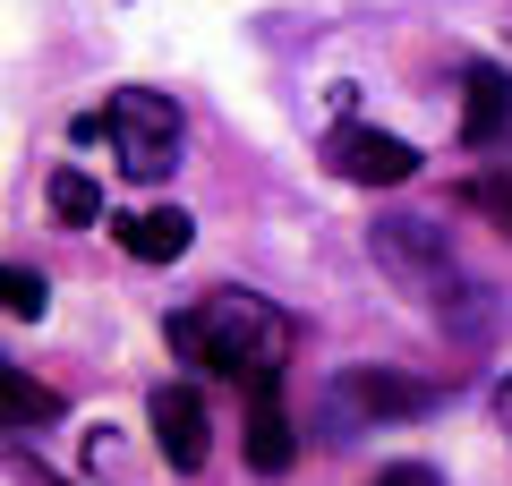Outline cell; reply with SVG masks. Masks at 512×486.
<instances>
[{"label":"cell","mask_w":512,"mask_h":486,"mask_svg":"<svg viewBox=\"0 0 512 486\" xmlns=\"http://www.w3.org/2000/svg\"><path fill=\"white\" fill-rule=\"evenodd\" d=\"M111 231H120V248L137 256V265H171V256H188L197 222H188L180 205H146V214H120Z\"/></svg>","instance_id":"9"},{"label":"cell","mask_w":512,"mask_h":486,"mask_svg":"<svg viewBox=\"0 0 512 486\" xmlns=\"http://www.w3.org/2000/svg\"><path fill=\"white\" fill-rule=\"evenodd\" d=\"M43 307H52L43 273H26V265H0V316H43Z\"/></svg>","instance_id":"12"},{"label":"cell","mask_w":512,"mask_h":486,"mask_svg":"<svg viewBox=\"0 0 512 486\" xmlns=\"http://www.w3.org/2000/svg\"><path fill=\"white\" fill-rule=\"evenodd\" d=\"M495 418H504V435H512V376H504V393H495Z\"/></svg>","instance_id":"14"},{"label":"cell","mask_w":512,"mask_h":486,"mask_svg":"<svg viewBox=\"0 0 512 486\" xmlns=\"http://www.w3.org/2000/svg\"><path fill=\"white\" fill-rule=\"evenodd\" d=\"M436 410V384L402 376V367H342L325 393V427L333 444H350V427H384V418H427Z\"/></svg>","instance_id":"3"},{"label":"cell","mask_w":512,"mask_h":486,"mask_svg":"<svg viewBox=\"0 0 512 486\" xmlns=\"http://www.w3.org/2000/svg\"><path fill=\"white\" fill-rule=\"evenodd\" d=\"M299 461V435H291V410H282V384L248 393V469L256 478H291Z\"/></svg>","instance_id":"8"},{"label":"cell","mask_w":512,"mask_h":486,"mask_svg":"<svg viewBox=\"0 0 512 486\" xmlns=\"http://www.w3.org/2000/svg\"><path fill=\"white\" fill-rule=\"evenodd\" d=\"M146 418H154V452H163V461L180 469V478H197V469H205V452H214V427H205L197 384H154Z\"/></svg>","instance_id":"6"},{"label":"cell","mask_w":512,"mask_h":486,"mask_svg":"<svg viewBox=\"0 0 512 486\" xmlns=\"http://www.w3.org/2000/svg\"><path fill=\"white\" fill-rule=\"evenodd\" d=\"M367 248H376V265L393 273L402 290H419V299L436 307V316L453 307L461 273H453V248H444V231H436V222H419V214H384Z\"/></svg>","instance_id":"4"},{"label":"cell","mask_w":512,"mask_h":486,"mask_svg":"<svg viewBox=\"0 0 512 486\" xmlns=\"http://www.w3.org/2000/svg\"><path fill=\"white\" fill-rule=\"evenodd\" d=\"M163 333H171V350H180L188 367L231 376L239 393L282 384V367H291V350H299V324L282 316L265 290H205V299H188Z\"/></svg>","instance_id":"1"},{"label":"cell","mask_w":512,"mask_h":486,"mask_svg":"<svg viewBox=\"0 0 512 486\" xmlns=\"http://www.w3.org/2000/svg\"><path fill=\"white\" fill-rule=\"evenodd\" d=\"M376 486H444V478H436V469H427V461H393V469H384Z\"/></svg>","instance_id":"13"},{"label":"cell","mask_w":512,"mask_h":486,"mask_svg":"<svg viewBox=\"0 0 512 486\" xmlns=\"http://www.w3.org/2000/svg\"><path fill=\"white\" fill-rule=\"evenodd\" d=\"M461 145H495L512 128V69H495V60H470L461 69Z\"/></svg>","instance_id":"7"},{"label":"cell","mask_w":512,"mask_h":486,"mask_svg":"<svg viewBox=\"0 0 512 486\" xmlns=\"http://www.w3.org/2000/svg\"><path fill=\"white\" fill-rule=\"evenodd\" d=\"M325 162H333V180H350V188H410L419 180V145L384 137V128H333Z\"/></svg>","instance_id":"5"},{"label":"cell","mask_w":512,"mask_h":486,"mask_svg":"<svg viewBox=\"0 0 512 486\" xmlns=\"http://www.w3.org/2000/svg\"><path fill=\"white\" fill-rule=\"evenodd\" d=\"M103 128H111V145H120V171L128 180H171L180 171V103L171 94H154V86H120L103 103Z\"/></svg>","instance_id":"2"},{"label":"cell","mask_w":512,"mask_h":486,"mask_svg":"<svg viewBox=\"0 0 512 486\" xmlns=\"http://www.w3.org/2000/svg\"><path fill=\"white\" fill-rule=\"evenodd\" d=\"M52 214L69 222V231H86V222H103V188H94L86 171H52Z\"/></svg>","instance_id":"11"},{"label":"cell","mask_w":512,"mask_h":486,"mask_svg":"<svg viewBox=\"0 0 512 486\" xmlns=\"http://www.w3.org/2000/svg\"><path fill=\"white\" fill-rule=\"evenodd\" d=\"M52 418H60V393H52V384H35L26 367L0 359V444L26 435V427H52Z\"/></svg>","instance_id":"10"}]
</instances>
